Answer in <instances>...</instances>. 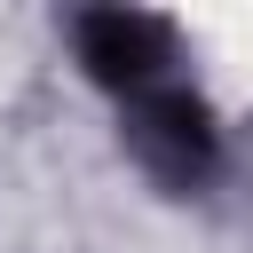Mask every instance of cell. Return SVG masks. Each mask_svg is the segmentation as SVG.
Returning a JSON list of instances; mask_svg holds the SVG:
<instances>
[{
    "label": "cell",
    "instance_id": "2",
    "mask_svg": "<svg viewBox=\"0 0 253 253\" xmlns=\"http://www.w3.org/2000/svg\"><path fill=\"white\" fill-rule=\"evenodd\" d=\"M79 63L111 87V95H142L158 79H174V32L158 16H126V8H103V16H79Z\"/></svg>",
    "mask_w": 253,
    "mask_h": 253
},
{
    "label": "cell",
    "instance_id": "1",
    "mask_svg": "<svg viewBox=\"0 0 253 253\" xmlns=\"http://www.w3.org/2000/svg\"><path fill=\"white\" fill-rule=\"evenodd\" d=\"M126 103H134V150L166 182H182V190L206 182V166H213V119H206V103L182 79H158V87H142Z\"/></svg>",
    "mask_w": 253,
    "mask_h": 253
}]
</instances>
